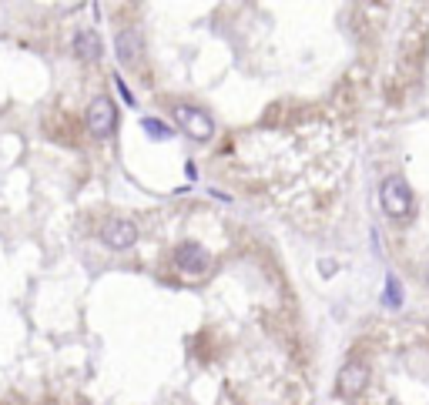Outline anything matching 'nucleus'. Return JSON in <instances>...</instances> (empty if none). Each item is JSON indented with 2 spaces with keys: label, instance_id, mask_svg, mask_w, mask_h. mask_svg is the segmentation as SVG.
<instances>
[{
  "label": "nucleus",
  "instance_id": "10",
  "mask_svg": "<svg viewBox=\"0 0 429 405\" xmlns=\"http://www.w3.org/2000/svg\"><path fill=\"white\" fill-rule=\"evenodd\" d=\"M144 131L155 134V138H168V134H171V128H165V124H155V121H144Z\"/></svg>",
  "mask_w": 429,
  "mask_h": 405
},
{
  "label": "nucleus",
  "instance_id": "7",
  "mask_svg": "<svg viewBox=\"0 0 429 405\" xmlns=\"http://www.w3.org/2000/svg\"><path fill=\"white\" fill-rule=\"evenodd\" d=\"M423 60H426V37L409 34L403 40V48H399V67L409 74H416L419 67H423Z\"/></svg>",
  "mask_w": 429,
  "mask_h": 405
},
{
  "label": "nucleus",
  "instance_id": "9",
  "mask_svg": "<svg viewBox=\"0 0 429 405\" xmlns=\"http://www.w3.org/2000/svg\"><path fill=\"white\" fill-rule=\"evenodd\" d=\"M71 48H74V54H77V60L94 64V60L101 57V37H97V30H77Z\"/></svg>",
  "mask_w": 429,
  "mask_h": 405
},
{
  "label": "nucleus",
  "instance_id": "5",
  "mask_svg": "<svg viewBox=\"0 0 429 405\" xmlns=\"http://www.w3.org/2000/svg\"><path fill=\"white\" fill-rule=\"evenodd\" d=\"M114 50H118V60L124 67H141L144 64V37L131 27L114 37Z\"/></svg>",
  "mask_w": 429,
  "mask_h": 405
},
{
  "label": "nucleus",
  "instance_id": "1",
  "mask_svg": "<svg viewBox=\"0 0 429 405\" xmlns=\"http://www.w3.org/2000/svg\"><path fill=\"white\" fill-rule=\"evenodd\" d=\"M379 201H382V211L389 218H406L413 211V188H409V181L403 174H389L379 188Z\"/></svg>",
  "mask_w": 429,
  "mask_h": 405
},
{
  "label": "nucleus",
  "instance_id": "4",
  "mask_svg": "<svg viewBox=\"0 0 429 405\" xmlns=\"http://www.w3.org/2000/svg\"><path fill=\"white\" fill-rule=\"evenodd\" d=\"M101 241H104L111 251H128L134 241H138V228H134V221L111 218V221L101 228Z\"/></svg>",
  "mask_w": 429,
  "mask_h": 405
},
{
  "label": "nucleus",
  "instance_id": "8",
  "mask_svg": "<svg viewBox=\"0 0 429 405\" xmlns=\"http://www.w3.org/2000/svg\"><path fill=\"white\" fill-rule=\"evenodd\" d=\"M366 385H369V369H366L362 362H349L346 369L339 372V392L349 395V399L359 395Z\"/></svg>",
  "mask_w": 429,
  "mask_h": 405
},
{
  "label": "nucleus",
  "instance_id": "2",
  "mask_svg": "<svg viewBox=\"0 0 429 405\" xmlns=\"http://www.w3.org/2000/svg\"><path fill=\"white\" fill-rule=\"evenodd\" d=\"M84 124H87V131L94 134L97 141L111 138L114 128H118V108H114V101L107 94H97L94 101L87 104V111H84Z\"/></svg>",
  "mask_w": 429,
  "mask_h": 405
},
{
  "label": "nucleus",
  "instance_id": "3",
  "mask_svg": "<svg viewBox=\"0 0 429 405\" xmlns=\"http://www.w3.org/2000/svg\"><path fill=\"white\" fill-rule=\"evenodd\" d=\"M175 118H178V124L191 134V138H195V141H208V138L214 134L212 118H208L202 108H188V104H178V108H175Z\"/></svg>",
  "mask_w": 429,
  "mask_h": 405
},
{
  "label": "nucleus",
  "instance_id": "11",
  "mask_svg": "<svg viewBox=\"0 0 429 405\" xmlns=\"http://www.w3.org/2000/svg\"><path fill=\"white\" fill-rule=\"evenodd\" d=\"M114 84H118L121 97H124V101H128V104H134V97H131V91H128V87H124V81H121V77H114Z\"/></svg>",
  "mask_w": 429,
  "mask_h": 405
},
{
  "label": "nucleus",
  "instance_id": "12",
  "mask_svg": "<svg viewBox=\"0 0 429 405\" xmlns=\"http://www.w3.org/2000/svg\"><path fill=\"white\" fill-rule=\"evenodd\" d=\"M426 282H429V272H426Z\"/></svg>",
  "mask_w": 429,
  "mask_h": 405
},
{
  "label": "nucleus",
  "instance_id": "6",
  "mask_svg": "<svg viewBox=\"0 0 429 405\" xmlns=\"http://www.w3.org/2000/svg\"><path fill=\"white\" fill-rule=\"evenodd\" d=\"M175 265L188 274H202V272H208V251L202 245H195V241H185L175 251Z\"/></svg>",
  "mask_w": 429,
  "mask_h": 405
}]
</instances>
